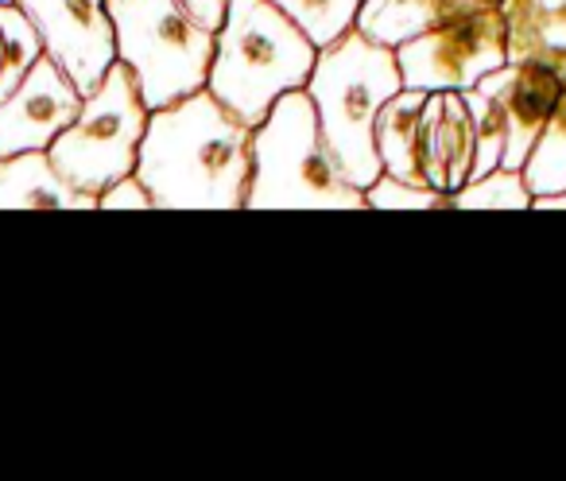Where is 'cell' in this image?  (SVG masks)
Segmentation results:
<instances>
[{
  "label": "cell",
  "instance_id": "obj_19",
  "mask_svg": "<svg viewBox=\"0 0 566 481\" xmlns=\"http://www.w3.org/2000/svg\"><path fill=\"white\" fill-rule=\"evenodd\" d=\"M465 102H470L473 113V128H478V164H473V179L478 175H489L496 167H504V148H509V121H504V109L485 86H470L462 90Z\"/></svg>",
  "mask_w": 566,
  "mask_h": 481
},
{
  "label": "cell",
  "instance_id": "obj_7",
  "mask_svg": "<svg viewBox=\"0 0 566 481\" xmlns=\"http://www.w3.org/2000/svg\"><path fill=\"white\" fill-rule=\"evenodd\" d=\"M403 86L411 90H470L509 63V24L501 9L447 20L396 48Z\"/></svg>",
  "mask_w": 566,
  "mask_h": 481
},
{
  "label": "cell",
  "instance_id": "obj_14",
  "mask_svg": "<svg viewBox=\"0 0 566 481\" xmlns=\"http://www.w3.org/2000/svg\"><path fill=\"white\" fill-rule=\"evenodd\" d=\"M485 9H501V0H365L357 28L388 48H400L411 35Z\"/></svg>",
  "mask_w": 566,
  "mask_h": 481
},
{
  "label": "cell",
  "instance_id": "obj_8",
  "mask_svg": "<svg viewBox=\"0 0 566 481\" xmlns=\"http://www.w3.org/2000/svg\"><path fill=\"white\" fill-rule=\"evenodd\" d=\"M40 32L48 55L66 71V79L94 94L97 82L117 63V32L105 0H17Z\"/></svg>",
  "mask_w": 566,
  "mask_h": 481
},
{
  "label": "cell",
  "instance_id": "obj_3",
  "mask_svg": "<svg viewBox=\"0 0 566 481\" xmlns=\"http://www.w3.org/2000/svg\"><path fill=\"white\" fill-rule=\"evenodd\" d=\"M315 59V40L272 0H229L206 90L256 128L283 94L307 86Z\"/></svg>",
  "mask_w": 566,
  "mask_h": 481
},
{
  "label": "cell",
  "instance_id": "obj_24",
  "mask_svg": "<svg viewBox=\"0 0 566 481\" xmlns=\"http://www.w3.org/2000/svg\"><path fill=\"white\" fill-rule=\"evenodd\" d=\"M532 210H566V190H558V195H532Z\"/></svg>",
  "mask_w": 566,
  "mask_h": 481
},
{
  "label": "cell",
  "instance_id": "obj_9",
  "mask_svg": "<svg viewBox=\"0 0 566 481\" xmlns=\"http://www.w3.org/2000/svg\"><path fill=\"white\" fill-rule=\"evenodd\" d=\"M82 90L43 51L28 79L0 102V156L17 151H48L55 136L78 117Z\"/></svg>",
  "mask_w": 566,
  "mask_h": 481
},
{
  "label": "cell",
  "instance_id": "obj_23",
  "mask_svg": "<svg viewBox=\"0 0 566 481\" xmlns=\"http://www.w3.org/2000/svg\"><path fill=\"white\" fill-rule=\"evenodd\" d=\"M187 4H190V12H195V17L202 20L206 28H213V32H218L229 0H187Z\"/></svg>",
  "mask_w": 566,
  "mask_h": 481
},
{
  "label": "cell",
  "instance_id": "obj_4",
  "mask_svg": "<svg viewBox=\"0 0 566 481\" xmlns=\"http://www.w3.org/2000/svg\"><path fill=\"white\" fill-rule=\"evenodd\" d=\"M303 90L315 102L323 133L338 151L346 175L365 190L380 175L377 140H373L377 113L388 97L403 90L396 48L373 40L354 24L334 43L318 48L315 71Z\"/></svg>",
  "mask_w": 566,
  "mask_h": 481
},
{
  "label": "cell",
  "instance_id": "obj_18",
  "mask_svg": "<svg viewBox=\"0 0 566 481\" xmlns=\"http://www.w3.org/2000/svg\"><path fill=\"white\" fill-rule=\"evenodd\" d=\"M272 4L287 12L315 40V48H326L357 24L365 0H272Z\"/></svg>",
  "mask_w": 566,
  "mask_h": 481
},
{
  "label": "cell",
  "instance_id": "obj_1",
  "mask_svg": "<svg viewBox=\"0 0 566 481\" xmlns=\"http://www.w3.org/2000/svg\"><path fill=\"white\" fill-rule=\"evenodd\" d=\"M136 171L156 210H244L252 187V125L198 90L151 109Z\"/></svg>",
  "mask_w": 566,
  "mask_h": 481
},
{
  "label": "cell",
  "instance_id": "obj_6",
  "mask_svg": "<svg viewBox=\"0 0 566 481\" xmlns=\"http://www.w3.org/2000/svg\"><path fill=\"white\" fill-rule=\"evenodd\" d=\"M148 121L151 109L140 94V82L117 59L94 94L82 97L78 117L55 136L48 151L74 187L102 195L120 175L136 171Z\"/></svg>",
  "mask_w": 566,
  "mask_h": 481
},
{
  "label": "cell",
  "instance_id": "obj_5",
  "mask_svg": "<svg viewBox=\"0 0 566 481\" xmlns=\"http://www.w3.org/2000/svg\"><path fill=\"white\" fill-rule=\"evenodd\" d=\"M117 32V59L136 74L148 109H167L206 90L218 32L187 0H105Z\"/></svg>",
  "mask_w": 566,
  "mask_h": 481
},
{
  "label": "cell",
  "instance_id": "obj_12",
  "mask_svg": "<svg viewBox=\"0 0 566 481\" xmlns=\"http://www.w3.org/2000/svg\"><path fill=\"white\" fill-rule=\"evenodd\" d=\"M0 210H97V195L74 187L51 151L0 156Z\"/></svg>",
  "mask_w": 566,
  "mask_h": 481
},
{
  "label": "cell",
  "instance_id": "obj_16",
  "mask_svg": "<svg viewBox=\"0 0 566 481\" xmlns=\"http://www.w3.org/2000/svg\"><path fill=\"white\" fill-rule=\"evenodd\" d=\"M43 51L48 48H43L40 32L17 0L0 4V102L28 79V71L40 63Z\"/></svg>",
  "mask_w": 566,
  "mask_h": 481
},
{
  "label": "cell",
  "instance_id": "obj_2",
  "mask_svg": "<svg viewBox=\"0 0 566 481\" xmlns=\"http://www.w3.org/2000/svg\"><path fill=\"white\" fill-rule=\"evenodd\" d=\"M244 210H369L365 190L326 140L307 90H292L252 128V187Z\"/></svg>",
  "mask_w": 566,
  "mask_h": 481
},
{
  "label": "cell",
  "instance_id": "obj_15",
  "mask_svg": "<svg viewBox=\"0 0 566 481\" xmlns=\"http://www.w3.org/2000/svg\"><path fill=\"white\" fill-rule=\"evenodd\" d=\"M427 90L403 86L400 94H392L377 113L373 125V140H377L380 171L396 175V179L419 182V117H423ZM423 187V182H419Z\"/></svg>",
  "mask_w": 566,
  "mask_h": 481
},
{
  "label": "cell",
  "instance_id": "obj_13",
  "mask_svg": "<svg viewBox=\"0 0 566 481\" xmlns=\"http://www.w3.org/2000/svg\"><path fill=\"white\" fill-rule=\"evenodd\" d=\"M509 63L551 66L566 82V0H501Z\"/></svg>",
  "mask_w": 566,
  "mask_h": 481
},
{
  "label": "cell",
  "instance_id": "obj_10",
  "mask_svg": "<svg viewBox=\"0 0 566 481\" xmlns=\"http://www.w3.org/2000/svg\"><path fill=\"white\" fill-rule=\"evenodd\" d=\"M419 182L434 190H458L473 179L478 128L462 90H431L419 117Z\"/></svg>",
  "mask_w": 566,
  "mask_h": 481
},
{
  "label": "cell",
  "instance_id": "obj_25",
  "mask_svg": "<svg viewBox=\"0 0 566 481\" xmlns=\"http://www.w3.org/2000/svg\"><path fill=\"white\" fill-rule=\"evenodd\" d=\"M0 4H9V0H0Z\"/></svg>",
  "mask_w": 566,
  "mask_h": 481
},
{
  "label": "cell",
  "instance_id": "obj_17",
  "mask_svg": "<svg viewBox=\"0 0 566 481\" xmlns=\"http://www.w3.org/2000/svg\"><path fill=\"white\" fill-rule=\"evenodd\" d=\"M520 171H524V182L532 195H558V190H566V90Z\"/></svg>",
  "mask_w": 566,
  "mask_h": 481
},
{
  "label": "cell",
  "instance_id": "obj_20",
  "mask_svg": "<svg viewBox=\"0 0 566 481\" xmlns=\"http://www.w3.org/2000/svg\"><path fill=\"white\" fill-rule=\"evenodd\" d=\"M458 210H532V190L520 167H496L458 190Z\"/></svg>",
  "mask_w": 566,
  "mask_h": 481
},
{
  "label": "cell",
  "instance_id": "obj_11",
  "mask_svg": "<svg viewBox=\"0 0 566 481\" xmlns=\"http://www.w3.org/2000/svg\"><path fill=\"white\" fill-rule=\"evenodd\" d=\"M481 86L501 102L504 121H509V148H504V167H524L539 140L543 125L555 113L566 82L551 66L539 63H504L501 71L485 74Z\"/></svg>",
  "mask_w": 566,
  "mask_h": 481
},
{
  "label": "cell",
  "instance_id": "obj_21",
  "mask_svg": "<svg viewBox=\"0 0 566 481\" xmlns=\"http://www.w3.org/2000/svg\"><path fill=\"white\" fill-rule=\"evenodd\" d=\"M365 202L369 210H458V198L450 190L419 187V182L396 179L388 171H380L365 187Z\"/></svg>",
  "mask_w": 566,
  "mask_h": 481
},
{
  "label": "cell",
  "instance_id": "obj_22",
  "mask_svg": "<svg viewBox=\"0 0 566 481\" xmlns=\"http://www.w3.org/2000/svg\"><path fill=\"white\" fill-rule=\"evenodd\" d=\"M97 210H156V195L140 171H128L97 195Z\"/></svg>",
  "mask_w": 566,
  "mask_h": 481
}]
</instances>
